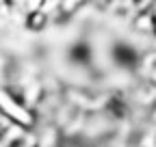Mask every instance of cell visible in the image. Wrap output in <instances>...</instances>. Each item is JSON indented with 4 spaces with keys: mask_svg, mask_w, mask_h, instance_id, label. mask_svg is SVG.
Returning a JSON list of instances; mask_svg holds the SVG:
<instances>
[{
    "mask_svg": "<svg viewBox=\"0 0 156 147\" xmlns=\"http://www.w3.org/2000/svg\"><path fill=\"white\" fill-rule=\"evenodd\" d=\"M108 54H111L113 63L119 67V71H130L132 67L141 65L139 52H136V48H132L128 41H115L108 48Z\"/></svg>",
    "mask_w": 156,
    "mask_h": 147,
    "instance_id": "cell-1",
    "label": "cell"
}]
</instances>
